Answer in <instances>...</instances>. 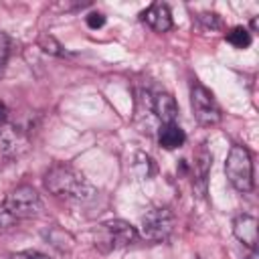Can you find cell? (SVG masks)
Wrapping results in <instances>:
<instances>
[{
	"instance_id": "6",
	"label": "cell",
	"mask_w": 259,
	"mask_h": 259,
	"mask_svg": "<svg viewBox=\"0 0 259 259\" xmlns=\"http://www.w3.org/2000/svg\"><path fill=\"white\" fill-rule=\"evenodd\" d=\"M176 217L170 208L158 206L142 217V235L150 241H164L174 229Z\"/></svg>"
},
{
	"instance_id": "11",
	"label": "cell",
	"mask_w": 259,
	"mask_h": 259,
	"mask_svg": "<svg viewBox=\"0 0 259 259\" xmlns=\"http://www.w3.org/2000/svg\"><path fill=\"white\" fill-rule=\"evenodd\" d=\"M186 142V134L180 125L176 123H162L158 130V144L164 150H176L180 146H184Z\"/></svg>"
},
{
	"instance_id": "15",
	"label": "cell",
	"mask_w": 259,
	"mask_h": 259,
	"mask_svg": "<svg viewBox=\"0 0 259 259\" xmlns=\"http://www.w3.org/2000/svg\"><path fill=\"white\" fill-rule=\"evenodd\" d=\"M136 158H138V164H136V166L140 168V176H142V178H150V176L154 174V170H156L152 158L146 156V154H138Z\"/></svg>"
},
{
	"instance_id": "20",
	"label": "cell",
	"mask_w": 259,
	"mask_h": 259,
	"mask_svg": "<svg viewBox=\"0 0 259 259\" xmlns=\"http://www.w3.org/2000/svg\"><path fill=\"white\" fill-rule=\"evenodd\" d=\"M14 223H16V219H14V217H12L8 210L0 208V231H4V229H10Z\"/></svg>"
},
{
	"instance_id": "17",
	"label": "cell",
	"mask_w": 259,
	"mask_h": 259,
	"mask_svg": "<svg viewBox=\"0 0 259 259\" xmlns=\"http://www.w3.org/2000/svg\"><path fill=\"white\" fill-rule=\"evenodd\" d=\"M10 259H51V257L45 255V253H40V251L26 249V251H18V253H14Z\"/></svg>"
},
{
	"instance_id": "8",
	"label": "cell",
	"mask_w": 259,
	"mask_h": 259,
	"mask_svg": "<svg viewBox=\"0 0 259 259\" xmlns=\"http://www.w3.org/2000/svg\"><path fill=\"white\" fill-rule=\"evenodd\" d=\"M28 142H26V136L14 127V125H4L0 130V150L8 156H18L26 150Z\"/></svg>"
},
{
	"instance_id": "13",
	"label": "cell",
	"mask_w": 259,
	"mask_h": 259,
	"mask_svg": "<svg viewBox=\"0 0 259 259\" xmlns=\"http://www.w3.org/2000/svg\"><path fill=\"white\" fill-rule=\"evenodd\" d=\"M227 40L235 47V49H247L251 45V32L245 26H235L227 32Z\"/></svg>"
},
{
	"instance_id": "19",
	"label": "cell",
	"mask_w": 259,
	"mask_h": 259,
	"mask_svg": "<svg viewBox=\"0 0 259 259\" xmlns=\"http://www.w3.org/2000/svg\"><path fill=\"white\" fill-rule=\"evenodd\" d=\"M198 20L204 22L206 28H219V26H221V18H219L217 14H200Z\"/></svg>"
},
{
	"instance_id": "3",
	"label": "cell",
	"mask_w": 259,
	"mask_h": 259,
	"mask_svg": "<svg viewBox=\"0 0 259 259\" xmlns=\"http://www.w3.org/2000/svg\"><path fill=\"white\" fill-rule=\"evenodd\" d=\"M4 210H8L14 219H32L36 214H40L42 210V202L38 192L28 186V184H20L16 188H12L6 198H4Z\"/></svg>"
},
{
	"instance_id": "1",
	"label": "cell",
	"mask_w": 259,
	"mask_h": 259,
	"mask_svg": "<svg viewBox=\"0 0 259 259\" xmlns=\"http://www.w3.org/2000/svg\"><path fill=\"white\" fill-rule=\"evenodd\" d=\"M45 186L49 192L65 198L87 200L93 196V186L85 180V176L73 170L71 166H63V164L53 166L45 174Z\"/></svg>"
},
{
	"instance_id": "4",
	"label": "cell",
	"mask_w": 259,
	"mask_h": 259,
	"mask_svg": "<svg viewBox=\"0 0 259 259\" xmlns=\"http://www.w3.org/2000/svg\"><path fill=\"white\" fill-rule=\"evenodd\" d=\"M136 239H138L136 227H132L130 223L119 221V219L99 225V231H97V247L103 251L125 247L130 243H134Z\"/></svg>"
},
{
	"instance_id": "5",
	"label": "cell",
	"mask_w": 259,
	"mask_h": 259,
	"mask_svg": "<svg viewBox=\"0 0 259 259\" xmlns=\"http://www.w3.org/2000/svg\"><path fill=\"white\" fill-rule=\"evenodd\" d=\"M190 105L200 125H217L221 121V109L217 105V99L204 85L194 83L190 87Z\"/></svg>"
},
{
	"instance_id": "18",
	"label": "cell",
	"mask_w": 259,
	"mask_h": 259,
	"mask_svg": "<svg viewBox=\"0 0 259 259\" xmlns=\"http://www.w3.org/2000/svg\"><path fill=\"white\" fill-rule=\"evenodd\" d=\"M8 55H10V42L6 36H0V71L4 69L6 61H8Z\"/></svg>"
},
{
	"instance_id": "12",
	"label": "cell",
	"mask_w": 259,
	"mask_h": 259,
	"mask_svg": "<svg viewBox=\"0 0 259 259\" xmlns=\"http://www.w3.org/2000/svg\"><path fill=\"white\" fill-rule=\"evenodd\" d=\"M210 162H212V156L202 148V150L198 152V156H196V162H194V174H196V180H198V184H200V194H202V188H204V180H206Z\"/></svg>"
},
{
	"instance_id": "10",
	"label": "cell",
	"mask_w": 259,
	"mask_h": 259,
	"mask_svg": "<svg viewBox=\"0 0 259 259\" xmlns=\"http://www.w3.org/2000/svg\"><path fill=\"white\" fill-rule=\"evenodd\" d=\"M152 109H154L156 117L162 123H174V119L178 117V105H176V99L170 93H158L154 97Z\"/></svg>"
},
{
	"instance_id": "2",
	"label": "cell",
	"mask_w": 259,
	"mask_h": 259,
	"mask_svg": "<svg viewBox=\"0 0 259 259\" xmlns=\"http://www.w3.org/2000/svg\"><path fill=\"white\" fill-rule=\"evenodd\" d=\"M225 174L239 192H249L253 188V162L245 146L235 144L229 150V156L225 162Z\"/></svg>"
},
{
	"instance_id": "16",
	"label": "cell",
	"mask_w": 259,
	"mask_h": 259,
	"mask_svg": "<svg viewBox=\"0 0 259 259\" xmlns=\"http://www.w3.org/2000/svg\"><path fill=\"white\" fill-rule=\"evenodd\" d=\"M85 22H87V26H89V28L97 30V28H101V26L105 24V16H103L101 12H89V14H87V18H85Z\"/></svg>"
},
{
	"instance_id": "7",
	"label": "cell",
	"mask_w": 259,
	"mask_h": 259,
	"mask_svg": "<svg viewBox=\"0 0 259 259\" xmlns=\"http://www.w3.org/2000/svg\"><path fill=\"white\" fill-rule=\"evenodd\" d=\"M142 20H146V24L156 32H166L172 28V12L162 2H154L152 6H148L142 12Z\"/></svg>"
},
{
	"instance_id": "14",
	"label": "cell",
	"mask_w": 259,
	"mask_h": 259,
	"mask_svg": "<svg viewBox=\"0 0 259 259\" xmlns=\"http://www.w3.org/2000/svg\"><path fill=\"white\" fill-rule=\"evenodd\" d=\"M38 49L42 51V53H47V55H53V57H63L65 55V49H63V45L55 38V36H51V34H40L38 36Z\"/></svg>"
},
{
	"instance_id": "22",
	"label": "cell",
	"mask_w": 259,
	"mask_h": 259,
	"mask_svg": "<svg viewBox=\"0 0 259 259\" xmlns=\"http://www.w3.org/2000/svg\"><path fill=\"white\" fill-rule=\"evenodd\" d=\"M249 259H257V257H255V255H251V257H249Z\"/></svg>"
},
{
	"instance_id": "21",
	"label": "cell",
	"mask_w": 259,
	"mask_h": 259,
	"mask_svg": "<svg viewBox=\"0 0 259 259\" xmlns=\"http://www.w3.org/2000/svg\"><path fill=\"white\" fill-rule=\"evenodd\" d=\"M6 119H8V109H6V105L0 101V125H4Z\"/></svg>"
},
{
	"instance_id": "9",
	"label": "cell",
	"mask_w": 259,
	"mask_h": 259,
	"mask_svg": "<svg viewBox=\"0 0 259 259\" xmlns=\"http://www.w3.org/2000/svg\"><path fill=\"white\" fill-rule=\"evenodd\" d=\"M233 233L249 249L257 247V219L255 217H251V214L237 217L235 223H233Z\"/></svg>"
}]
</instances>
